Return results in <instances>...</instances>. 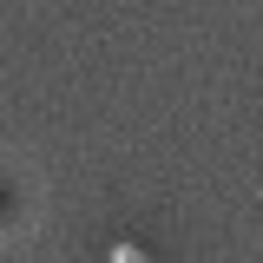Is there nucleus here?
<instances>
[{"mask_svg":"<svg viewBox=\"0 0 263 263\" xmlns=\"http://www.w3.org/2000/svg\"><path fill=\"white\" fill-rule=\"evenodd\" d=\"M112 263H152V257H145L138 243H112Z\"/></svg>","mask_w":263,"mask_h":263,"instance_id":"1","label":"nucleus"}]
</instances>
